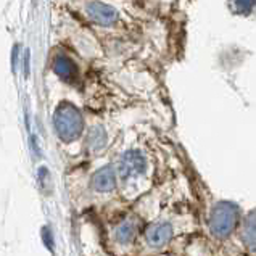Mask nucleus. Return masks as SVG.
<instances>
[{
	"mask_svg": "<svg viewBox=\"0 0 256 256\" xmlns=\"http://www.w3.org/2000/svg\"><path fill=\"white\" fill-rule=\"evenodd\" d=\"M54 128L56 136L64 142L78 138L84 129V121L79 110L71 104H62L54 114Z\"/></svg>",
	"mask_w": 256,
	"mask_h": 256,
	"instance_id": "obj_1",
	"label": "nucleus"
},
{
	"mask_svg": "<svg viewBox=\"0 0 256 256\" xmlns=\"http://www.w3.org/2000/svg\"><path fill=\"white\" fill-rule=\"evenodd\" d=\"M238 219V208L234 203L222 202L213 208L210 219V229L216 237H226L236 228Z\"/></svg>",
	"mask_w": 256,
	"mask_h": 256,
	"instance_id": "obj_2",
	"label": "nucleus"
},
{
	"mask_svg": "<svg viewBox=\"0 0 256 256\" xmlns=\"http://www.w3.org/2000/svg\"><path fill=\"white\" fill-rule=\"evenodd\" d=\"M145 170H147V160H145V156L137 150L126 152L120 160L118 172L121 176V179L124 180L144 174Z\"/></svg>",
	"mask_w": 256,
	"mask_h": 256,
	"instance_id": "obj_3",
	"label": "nucleus"
},
{
	"mask_svg": "<svg viewBox=\"0 0 256 256\" xmlns=\"http://www.w3.org/2000/svg\"><path fill=\"white\" fill-rule=\"evenodd\" d=\"M86 12L94 23L102 26H112L118 20V13H116L113 6H110L104 2H98V0H94V2L87 5Z\"/></svg>",
	"mask_w": 256,
	"mask_h": 256,
	"instance_id": "obj_4",
	"label": "nucleus"
},
{
	"mask_svg": "<svg viewBox=\"0 0 256 256\" xmlns=\"http://www.w3.org/2000/svg\"><path fill=\"white\" fill-rule=\"evenodd\" d=\"M147 236V242L152 246H163L171 240L172 237V228L170 222H156L150 226L145 232Z\"/></svg>",
	"mask_w": 256,
	"mask_h": 256,
	"instance_id": "obj_5",
	"label": "nucleus"
},
{
	"mask_svg": "<svg viewBox=\"0 0 256 256\" xmlns=\"http://www.w3.org/2000/svg\"><path fill=\"white\" fill-rule=\"evenodd\" d=\"M92 184L97 192H110V190H113L116 186V178H114L113 168L105 166V168H102L100 171L95 172Z\"/></svg>",
	"mask_w": 256,
	"mask_h": 256,
	"instance_id": "obj_6",
	"label": "nucleus"
},
{
	"mask_svg": "<svg viewBox=\"0 0 256 256\" xmlns=\"http://www.w3.org/2000/svg\"><path fill=\"white\" fill-rule=\"evenodd\" d=\"M54 71L64 82H72L78 76V70L74 66V63L66 56H56V60L54 63Z\"/></svg>",
	"mask_w": 256,
	"mask_h": 256,
	"instance_id": "obj_7",
	"label": "nucleus"
},
{
	"mask_svg": "<svg viewBox=\"0 0 256 256\" xmlns=\"http://www.w3.org/2000/svg\"><path fill=\"white\" fill-rule=\"evenodd\" d=\"M106 144V132L102 126H94L89 130V136H87V145L92 152H98L105 147Z\"/></svg>",
	"mask_w": 256,
	"mask_h": 256,
	"instance_id": "obj_8",
	"label": "nucleus"
},
{
	"mask_svg": "<svg viewBox=\"0 0 256 256\" xmlns=\"http://www.w3.org/2000/svg\"><path fill=\"white\" fill-rule=\"evenodd\" d=\"M242 240L248 246H256V213H252L246 218L242 230Z\"/></svg>",
	"mask_w": 256,
	"mask_h": 256,
	"instance_id": "obj_9",
	"label": "nucleus"
},
{
	"mask_svg": "<svg viewBox=\"0 0 256 256\" xmlns=\"http://www.w3.org/2000/svg\"><path fill=\"white\" fill-rule=\"evenodd\" d=\"M134 237H136L134 221L122 222L120 228L114 230V238H116V242H120V244H130Z\"/></svg>",
	"mask_w": 256,
	"mask_h": 256,
	"instance_id": "obj_10",
	"label": "nucleus"
},
{
	"mask_svg": "<svg viewBox=\"0 0 256 256\" xmlns=\"http://www.w3.org/2000/svg\"><path fill=\"white\" fill-rule=\"evenodd\" d=\"M256 0H234V6L238 8L240 12H250Z\"/></svg>",
	"mask_w": 256,
	"mask_h": 256,
	"instance_id": "obj_11",
	"label": "nucleus"
},
{
	"mask_svg": "<svg viewBox=\"0 0 256 256\" xmlns=\"http://www.w3.org/2000/svg\"><path fill=\"white\" fill-rule=\"evenodd\" d=\"M42 236H44V242H46V246L52 250V248H54V238H52V234H50V229L44 228Z\"/></svg>",
	"mask_w": 256,
	"mask_h": 256,
	"instance_id": "obj_12",
	"label": "nucleus"
},
{
	"mask_svg": "<svg viewBox=\"0 0 256 256\" xmlns=\"http://www.w3.org/2000/svg\"><path fill=\"white\" fill-rule=\"evenodd\" d=\"M18 52H20V46L14 44L13 47V54H12V63H13V71L16 70V62H18Z\"/></svg>",
	"mask_w": 256,
	"mask_h": 256,
	"instance_id": "obj_13",
	"label": "nucleus"
},
{
	"mask_svg": "<svg viewBox=\"0 0 256 256\" xmlns=\"http://www.w3.org/2000/svg\"><path fill=\"white\" fill-rule=\"evenodd\" d=\"M24 74H29V52L26 50V56H24Z\"/></svg>",
	"mask_w": 256,
	"mask_h": 256,
	"instance_id": "obj_14",
	"label": "nucleus"
}]
</instances>
